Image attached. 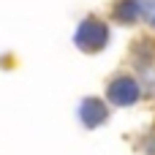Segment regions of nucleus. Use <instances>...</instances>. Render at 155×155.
Wrapping results in <instances>:
<instances>
[{"label": "nucleus", "mask_w": 155, "mask_h": 155, "mask_svg": "<svg viewBox=\"0 0 155 155\" xmlns=\"http://www.w3.org/2000/svg\"><path fill=\"white\" fill-rule=\"evenodd\" d=\"M74 41H76V46L84 49V52H98V49L106 46V41H109V30H106L104 22H98V19L90 16V19H84V22L79 25Z\"/></svg>", "instance_id": "f257e3e1"}, {"label": "nucleus", "mask_w": 155, "mask_h": 155, "mask_svg": "<svg viewBox=\"0 0 155 155\" xmlns=\"http://www.w3.org/2000/svg\"><path fill=\"white\" fill-rule=\"evenodd\" d=\"M106 95H109V101L114 106H131V104L139 101V84L131 76H117L114 82H109Z\"/></svg>", "instance_id": "f03ea898"}, {"label": "nucleus", "mask_w": 155, "mask_h": 155, "mask_svg": "<svg viewBox=\"0 0 155 155\" xmlns=\"http://www.w3.org/2000/svg\"><path fill=\"white\" fill-rule=\"evenodd\" d=\"M106 106L98 101V98H84L82 101V106H79V117H82V123L87 125V128H95V125H101L104 120H106Z\"/></svg>", "instance_id": "7ed1b4c3"}, {"label": "nucleus", "mask_w": 155, "mask_h": 155, "mask_svg": "<svg viewBox=\"0 0 155 155\" xmlns=\"http://www.w3.org/2000/svg\"><path fill=\"white\" fill-rule=\"evenodd\" d=\"M142 11H144V16L150 19V25H155V0H147Z\"/></svg>", "instance_id": "20e7f679"}]
</instances>
